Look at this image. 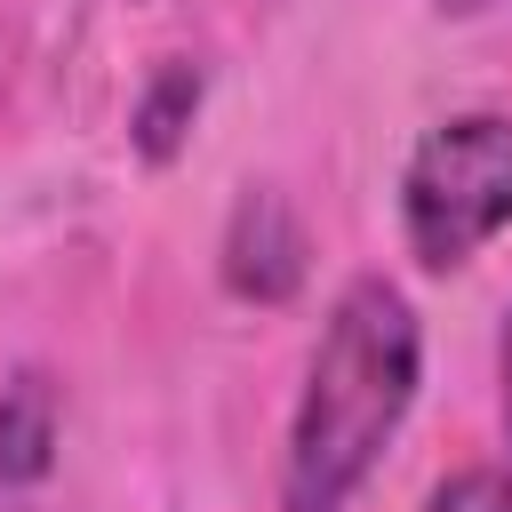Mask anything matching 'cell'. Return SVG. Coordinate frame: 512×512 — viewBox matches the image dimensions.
Segmentation results:
<instances>
[{
    "label": "cell",
    "instance_id": "cell-1",
    "mask_svg": "<svg viewBox=\"0 0 512 512\" xmlns=\"http://www.w3.org/2000/svg\"><path fill=\"white\" fill-rule=\"evenodd\" d=\"M416 376H424L416 304L384 272L344 280V296L328 304V328L312 344L296 424H288L280 512H344L360 496V480L376 472L384 440L400 432Z\"/></svg>",
    "mask_w": 512,
    "mask_h": 512
},
{
    "label": "cell",
    "instance_id": "cell-2",
    "mask_svg": "<svg viewBox=\"0 0 512 512\" xmlns=\"http://www.w3.org/2000/svg\"><path fill=\"white\" fill-rule=\"evenodd\" d=\"M512 224V120L456 112L440 120L400 168V232L424 272L472 264Z\"/></svg>",
    "mask_w": 512,
    "mask_h": 512
},
{
    "label": "cell",
    "instance_id": "cell-3",
    "mask_svg": "<svg viewBox=\"0 0 512 512\" xmlns=\"http://www.w3.org/2000/svg\"><path fill=\"white\" fill-rule=\"evenodd\" d=\"M224 288L240 304H288L304 288V224L264 184H248L224 224Z\"/></svg>",
    "mask_w": 512,
    "mask_h": 512
},
{
    "label": "cell",
    "instance_id": "cell-4",
    "mask_svg": "<svg viewBox=\"0 0 512 512\" xmlns=\"http://www.w3.org/2000/svg\"><path fill=\"white\" fill-rule=\"evenodd\" d=\"M56 464V392L40 376L0 384V488H32Z\"/></svg>",
    "mask_w": 512,
    "mask_h": 512
},
{
    "label": "cell",
    "instance_id": "cell-5",
    "mask_svg": "<svg viewBox=\"0 0 512 512\" xmlns=\"http://www.w3.org/2000/svg\"><path fill=\"white\" fill-rule=\"evenodd\" d=\"M192 112H200V64H184V56L152 64V80H144V96H136V112H128L136 152H144V160H176Z\"/></svg>",
    "mask_w": 512,
    "mask_h": 512
},
{
    "label": "cell",
    "instance_id": "cell-6",
    "mask_svg": "<svg viewBox=\"0 0 512 512\" xmlns=\"http://www.w3.org/2000/svg\"><path fill=\"white\" fill-rule=\"evenodd\" d=\"M424 512H512V472L504 464H464L424 496Z\"/></svg>",
    "mask_w": 512,
    "mask_h": 512
},
{
    "label": "cell",
    "instance_id": "cell-7",
    "mask_svg": "<svg viewBox=\"0 0 512 512\" xmlns=\"http://www.w3.org/2000/svg\"><path fill=\"white\" fill-rule=\"evenodd\" d=\"M496 384H504V432H512V320H504V344H496Z\"/></svg>",
    "mask_w": 512,
    "mask_h": 512
},
{
    "label": "cell",
    "instance_id": "cell-8",
    "mask_svg": "<svg viewBox=\"0 0 512 512\" xmlns=\"http://www.w3.org/2000/svg\"><path fill=\"white\" fill-rule=\"evenodd\" d=\"M488 0H440V16H480Z\"/></svg>",
    "mask_w": 512,
    "mask_h": 512
}]
</instances>
